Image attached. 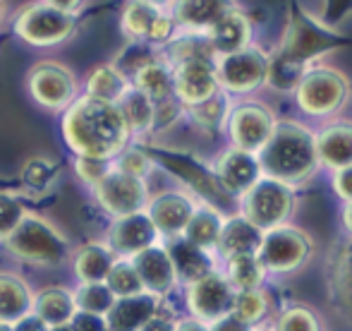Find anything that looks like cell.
Instances as JSON below:
<instances>
[{
  "mask_svg": "<svg viewBox=\"0 0 352 331\" xmlns=\"http://www.w3.org/2000/svg\"><path fill=\"white\" fill-rule=\"evenodd\" d=\"M348 43H352V39L345 36L343 32H336V29L321 24L309 10L295 8L287 14L285 32H283L276 53L285 61L309 70V67L319 65L321 58L348 46Z\"/></svg>",
  "mask_w": 352,
  "mask_h": 331,
  "instance_id": "3957f363",
  "label": "cell"
},
{
  "mask_svg": "<svg viewBox=\"0 0 352 331\" xmlns=\"http://www.w3.org/2000/svg\"><path fill=\"white\" fill-rule=\"evenodd\" d=\"M113 171V161H106V159H91V156H74V173H77V178L84 182V185H89L94 190V187L98 185V182L103 180V178L108 175V173Z\"/></svg>",
  "mask_w": 352,
  "mask_h": 331,
  "instance_id": "f6af8a7d",
  "label": "cell"
},
{
  "mask_svg": "<svg viewBox=\"0 0 352 331\" xmlns=\"http://www.w3.org/2000/svg\"><path fill=\"white\" fill-rule=\"evenodd\" d=\"M252 331H274V329H269V327H254Z\"/></svg>",
  "mask_w": 352,
  "mask_h": 331,
  "instance_id": "91938a15",
  "label": "cell"
},
{
  "mask_svg": "<svg viewBox=\"0 0 352 331\" xmlns=\"http://www.w3.org/2000/svg\"><path fill=\"white\" fill-rule=\"evenodd\" d=\"M252 29L254 27H252V19L247 17L245 10L232 5L230 12H228L206 36H209L216 58H223V56H232V53H240V51H245V48H250Z\"/></svg>",
  "mask_w": 352,
  "mask_h": 331,
  "instance_id": "7402d4cb",
  "label": "cell"
},
{
  "mask_svg": "<svg viewBox=\"0 0 352 331\" xmlns=\"http://www.w3.org/2000/svg\"><path fill=\"white\" fill-rule=\"evenodd\" d=\"M230 10L232 5L221 0H185L170 5L173 19L177 22L180 32L187 34H209Z\"/></svg>",
  "mask_w": 352,
  "mask_h": 331,
  "instance_id": "cb8c5ba5",
  "label": "cell"
},
{
  "mask_svg": "<svg viewBox=\"0 0 352 331\" xmlns=\"http://www.w3.org/2000/svg\"><path fill=\"white\" fill-rule=\"evenodd\" d=\"M271 53L261 46L252 43L250 48L232 56H223L216 61L218 84L230 96H250L256 89H261L269 77Z\"/></svg>",
  "mask_w": 352,
  "mask_h": 331,
  "instance_id": "30bf717a",
  "label": "cell"
},
{
  "mask_svg": "<svg viewBox=\"0 0 352 331\" xmlns=\"http://www.w3.org/2000/svg\"><path fill=\"white\" fill-rule=\"evenodd\" d=\"M182 116H187V108L177 101L175 96L166 98V101H158L156 103V120H153V132H166L170 130L173 125L182 120Z\"/></svg>",
  "mask_w": 352,
  "mask_h": 331,
  "instance_id": "7dc6e473",
  "label": "cell"
},
{
  "mask_svg": "<svg viewBox=\"0 0 352 331\" xmlns=\"http://www.w3.org/2000/svg\"><path fill=\"white\" fill-rule=\"evenodd\" d=\"M199 202L192 195L182 190H163L151 195V202L146 206L148 219L153 221L161 240H173V238H182L190 226L192 216H195Z\"/></svg>",
  "mask_w": 352,
  "mask_h": 331,
  "instance_id": "9a60e30c",
  "label": "cell"
},
{
  "mask_svg": "<svg viewBox=\"0 0 352 331\" xmlns=\"http://www.w3.org/2000/svg\"><path fill=\"white\" fill-rule=\"evenodd\" d=\"M166 248L173 259V269H175L177 284L185 286V288L192 284H197V281H201L204 276L213 274V271H218L216 255H211V252L187 243L185 238L166 240Z\"/></svg>",
  "mask_w": 352,
  "mask_h": 331,
  "instance_id": "ffe728a7",
  "label": "cell"
},
{
  "mask_svg": "<svg viewBox=\"0 0 352 331\" xmlns=\"http://www.w3.org/2000/svg\"><path fill=\"white\" fill-rule=\"evenodd\" d=\"M261 243H264V231H259L252 221H247L237 211V214L226 216V221H223L216 245V257H221L226 261L237 255H259Z\"/></svg>",
  "mask_w": 352,
  "mask_h": 331,
  "instance_id": "44dd1931",
  "label": "cell"
},
{
  "mask_svg": "<svg viewBox=\"0 0 352 331\" xmlns=\"http://www.w3.org/2000/svg\"><path fill=\"white\" fill-rule=\"evenodd\" d=\"M163 298L151 293H140L132 298H120L113 305L108 314V327L111 331H142L153 317L161 314Z\"/></svg>",
  "mask_w": 352,
  "mask_h": 331,
  "instance_id": "603a6c76",
  "label": "cell"
},
{
  "mask_svg": "<svg viewBox=\"0 0 352 331\" xmlns=\"http://www.w3.org/2000/svg\"><path fill=\"white\" fill-rule=\"evenodd\" d=\"M34 293L36 290H32V286L19 274H0V322L17 324L27 317L34 308Z\"/></svg>",
  "mask_w": 352,
  "mask_h": 331,
  "instance_id": "4316f807",
  "label": "cell"
},
{
  "mask_svg": "<svg viewBox=\"0 0 352 331\" xmlns=\"http://www.w3.org/2000/svg\"><path fill=\"white\" fill-rule=\"evenodd\" d=\"M321 24L340 32L345 22L352 17V0H331V3H321L319 10H309Z\"/></svg>",
  "mask_w": 352,
  "mask_h": 331,
  "instance_id": "bcb514c9",
  "label": "cell"
},
{
  "mask_svg": "<svg viewBox=\"0 0 352 331\" xmlns=\"http://www.w3.org/2000/svg\"><path fill=\"white\" fill-rule=\"evenodd\" d=\"M106 286L113 290V295H116L118 300L146 293L140 274H137L135 264H132V259H118L116 266H113V271H111V276H108Z\"/></svg>",
  "mask_w": 352,
  "mask_h": 331,
  "instance_id": "ab89813d",
  "label": "cell"
},
{
  "mask_svg": "<svg viewBox=\"0 0 352 331\" xmlns=\"http://www.w3.org/2000/svg\"><path fill=\"white\" fill-rule=\"evenodd\" d=\"M12 32L34 48H53L65 43L77 32V17L53 8L51 0L22 8L12 19Z\"/></svg>",
  "mask_w": 352,
  "mask_h": 331,
  "instance_id": "52a82bcc",
  "label": "cell"
},
{
  "mask_svg": "<svg viewBox=\"0 0 352 331\" xmlns=\"http://www.w3.org/2000/svg\"><path fill=\"white\" fill-rule=\"evenodd\" d=\"M27 214V204L17 195L0 190V243H5L17 231V226L22 224Z\"/></svg>",
  "mask_w": 352,
  "mask_h": 331,
  "instance_id": "ee69618b",
  "label": "cell"
},
{
  "mask_svg": "<svg viewBox=\"0 0 352 331\" xmlns=\"http://www.w3.org/2000/svg\"><path fill=\"white\" fill-rule=\"evenodd\" d=\"M51 331H72L70 327H60V329H51Z\"/></svg>",
  "mask_w": 352,
  "mask_h": 331,
  "instance_id": "94428289",
  "label": "cell"
},
{
  "mask_svg": "<svg viewBox=\"0 0 352 331\" xmlns=\"http://www.w3.org/2000/svg\"><path fill=\"white\" fill-rule=\"evenodd\" d=\"M132 87V82L118 70L113 63H103L96 65L87 75V84H84V94L98 101L118 103L127 94V89Z\"/></svg>",
  "mask_w": 352,
  "mask_h": 331,
  "instance_id": "f546056e",
  "label": "cell"
},
{
  "mask_svg": "<svg viewBox=\"0 0 352 331\" xmlns=\"http://www.w3.org/2000/svg\"><path fill=\"white\" fill-rule=\"evenodd\" d=\"M96 204L101 206L103 214L113 219H122V216L142 214L146 211L148 202H151V192H148L146 180L132 178L127 173L113 168L101 182L91 190Z\"/></svg>",
  "mask_w": 352,
  "mask_h": 331,
  "instance_id": "7c38bea8",
  "label": "cell"
},
{
  "mask_svg": "<svg viewBox=\"0 0 352 331\" xmlns=\"http://www.w3.org/2000/svg\"><path fill=\"white\" fill-rule=\"evenodd\" d=\"M166 12V8L158 3H148V0H132L122 8L120 27L130 41L137 43H148L153 27L161 19V14Z\"/></svg>",
  "mask_w": 352,
  "mask_h": 331,
  "instance_id": "83f0119b",
  "label": "cell"
},
{
  "mask_svg": "<svg viewBox=\"0 0 352 331\" xmlns=\"http://www.w3.org/2000/svg\"><path fill=\"white\" fill-rule=\"evenodd\" d=\"M161 243L153 221L148 219L146 211L122 219H113L106 231V245L116 252L120 259H135L140 252L153 248Z\"/></svg>",
  "mask_w": 352,
  "mask_h": 331,
  "instance_id": "2e32d148",
  "label": "cell"
},
{
  "mask_svg": "<svg viewBox=\"0 0 352 331\" xmlns=\"http://www.w3.org/2000/svg\"><path fill=\"white\" fill-rule=\"evenodd\" d=\"M209 327H211V331H252V327H247L245 322H240V319L232 317V314L218 319V322L209 324Z\"/></svg>",
  "mask_w": 352,
  "mask_h": 331,
  "instance_id": "816d5d0a",
  "label": "cell"
},
{
  "mask_svg": "<svg viewBox=\"0 0 352 331\" xmlns=\"http://www.w3.org/2000/svg\"><path fill=\"white\" fill-rule=\"evenodd\" d=\"M175 98L185 108H195L221 92L216 72V61H187L173 67Z\"/></svg>",
  "mask_w": 352,
  "mask_h": 331,
  "instance_id": "e0dca14e",
  "label": "cell"
},
{
  "mask_svg": "<svg viewBox=\"0 0 352 331\" xmlns=\"http://www.w3.org/2000/svg\"><path fill=\"white\" fill-rule=\"evenodd\" d=\"M223 274L228 276L237 293H245V290L264 288L269 271L264 269L259 255H237L223 261Z\"/></svg>",
  "mask_w": 352,
  "mask_h": 331,
  "instance_id": "4dcf8cb0",
  "label": "cell"
},
{
  "mask_svg": "<svg viewBox=\"0 0 352 331\" xmlns=\"http://www.w3.org/2000/svg\"><path fill=\"white\" fill-rule=\"evenodd\" d=\"M319 164L331 173L352 166V120L333 118L316 132Z\"/></svg>",
  "mask_w": 352,
  "mask_h": 331,
  "instance_id": "d6986e66",
  "label": "cell"
},
{
  "mask_svg": "<svg viewBox=\"0 0 352 331\" xmlns=\"http://www.w3.org/2000/svg\"><path fill=\"white\" fill-rule=\"evenodd\" d=\"M60 135L74 156L113 161L135 140L118 103L98 101L87 94L60 118Z\"/></svg>",
  "mask_w": 352,
  "mask_h": 331,
  "instance_id": "6da1fadb",
  "label": "cell"
},
{
  "mask_svg": "<svg viewBox=\"0 0 352 331\" xmlns=\"http://www.w3.org/2000/svg\"><path fill=\"white\" fill-rule=\"evenodd\" d=\"M27 89L34 103H38L46 111H63L77 101L79 82L77 75L60 61H38L27 75Z\"/></svg>",
  "mask_w": 352,
  "mask_h": 331,
  "instance_id": "9c48e42d",
  "label": "cell"
},
{
  "mask_svg": "<svg viewBox=\"0 0 352 331\" xmlns=\"http://www.w3.org/2000/svg\"><path fill=\"white\" fill-rule=\"evenodd\" d=\"M213 175H216L221 190L226 192L230 200H242L256 182L264 178L261 173L259 156L252 151L237 149V147H228L213 161Z\"/></svg>",
  "mask_w": 352,
  "mask_h": 331,
  "instance_id": "5bb4252c",
  "label": "cell"
},
{
  "mask_svg": "<svg viewBox=\"0 0 352 331\" xmlns=\"http://www.w3.org/2000/svg\"><path fill=\"white\" fill-rule=\"evenodd\" d=\"M5 17V3H0V19Z\"/></svg>",
  "mask_w": 352,
  "mask_h": 331,
  "instance_id": "680465c9",
  "label": "cell"
},
{
  "mask_svg": "<svg viewBox=\"0 0 352 331\" xmlns=\"http://www.w3.org/2000/svg\"><path fill=\"white\" fill-rule=\"evenodd\" d=\"M132 87L140 89L142 94H146L153 103L166 101V98L175 96V80H173V67L163 61V56L158 61H153L151 65H146L144 70L137 72L132 77Z\"/></svg>",
  "mask_w": 352,
  "mask_h": 331,
  "instance_id": "d6a6232c",
  "label": "cell"
},
{
  "mask_svg": "<svg viewBox=\"0 0 352 331\" xmlns=\"http://www.w3.org/2000/svg\"><path fill=\"white\" fill-rule=\"evenodd\" d=\"M161 58V51L148 43H137V41H130L116 58H113V65L132 82V77L137 75L140 70H144L146 65H151L153 61Z\"/></svg>",
  "mask_w": 352,
  "mask_h": 331,
  "instance_id": "f35d334b",
  "label": "cell"
},
{
  "mask_svg": "<svg viewBox=\"0 0 352 331\" xmlns=\"http://www.w3.org/2000/svg\"><path fill=\"white\" fill-rule=\"evenodd\" d=\"M256 156L266 178H274L290 187L307 182L321 168L316 132L302 120H292V118L278 120L271 140Z\"/></svg>",
  "mask_w": 352,
  "mask_h": 331,
  "instance_id": "7a4b0ae2",
  "label": "cell"
},
{
  "mask_svg": "<svg viewBox=\"0 0 352 331\" xmlns=\"http://www.w3.org/2000/svg\"><path fill=\"white\" fill-rule=\"evenodd\" d=\"M72 331H111L108 319L101 314H89V312H77L70 324Z\"/></svg>",
  "mask_w": 352,
  "mask_h": 331,
  "instance_id": "681fc988",
  "label": "cell"
},
{
  "mask_svg": "<svg viewBox=\"0 0 352 331\" xmlns=\"http://www.w3.org/2000/svg\"><path fill=\"white\" fill-rule=\"evenodd\" d=\"M331 187H333L338 200H343L345 204H350L352 202V166L333 171V175H331Z\"/></svg>",
  "mask_w": 352,
  "mask_h": 331,
  "instance_id": "c3c4849f",
  "label": "cell"
},
{
  "mask_svg": "<svg viewBox=\"0 0 352 331\" xmlns=\"http://www.w3.org/2000/svg\"><path fill=\"white\" fill-rule=\"evenodd\" d=\"M232 106H235V103L230 101V94H226L221 89V92L213 94L211 98H206L204 103H199V106H195V108H187V116L199 127H204V130L218 132V130H226Z\"/></svg>",
  "mask_w": 352,
  "mask_h": 331,
  "instance_id": "d590c367",
  "label": "cell"
},
{
  "mask_svg": "<svg viewBox=\"0 0 352 331\" xmlns=\"http://www.w3.org/2000/svg\"><path fill=\"white\" fill-rule=\"evenodd\" d=\"M113 168H118V171L127 173V175H132V178L146 180L153 168H156V159H153V154L146 147L130 145L122 154H118L116 159H113Z\"/></svg>",
  "mask_w": 352,
  "mask_h": 331,
  "instance_id": "b9f144b4",
  "label": "cell"
},
{
  "mask_svg": "<svg viewBox=\"0 0 352 331\" xmlns=\"http://www.w3.org/2000/svg\"><path fill=\"white\" fill-rule=\"evenodd\" d=\"M223 221H226V214H223L221 209L206 204V202H199V206H197L195 216H192L190 226H187L182 238H185L187 243L197 245V248L216 255V245H218V235H221V228H223Z\"/></svg>",
  "mask_w": 352,
  "mask_h": 331,
  "instance_id": "f1b7e54d",
  "label": "cell"
},
{
  "mask_svg": "<svg viewBox=\"0 0 352 331\" xmlns=\"http://www.w3.org/2000/svg\"><path fill=\"white\" fill-rule=\"evenodd\" d=\"M122 116H125L127 125H130L132 135L142 137V135H151L153 132V120H156V103L142 94L140 89L130 87L125 96L118 101Z\"/></svg>",
  "mask_w": 352,
  "mask_h": 331,
  "instance_id": "e575fe53",
  "label": "cell"
},
{
  "mask_svg": "<svg viewBox=\"0 0 352 331\" xmlns=\"http://www.w3.org/2000/svg\"><path fill=\"white\" fill-rule=\"evenodd\" d=\"M237 290L228 281V276L221 269L204 276L197 284L185 288V305L192 319H199L204 324H213L218 319L232 314Z\"/></svg>",
  "mask_w": 352,
  "mask_h": 331,
  "instance_id": "4fadbf2b",
  "label": "cell"
},
{
  "mask_svg": "<svg viewBox=\"0 0 352 331\" xmlns=\"http://www.w3.org/2000/svg\"><path fill=\"white\" fill-rule=\"evenodd\" d=\"M56 173H58L56 161L46 159V156H34V159L24 161L19 178H22L24 187H29V190H34V192H43L56 180Z\"/></svg>",
  "mask_w": 352,
  "mask_h": 331,
  "instance_id": "7bdbcfd3",
  "label": "cell"
},
{
  "mask_svg": "<svg viewBox=\"0 0 352 331\" xmlns=\"http://www.w3.org/2000/svg\"><path fill=\"white\" fill-rule=\"evenodd\" d=\"M5 250L14 261L36 269H60L70 264L72 245L56 226L41 214L29 211L12 235L5 240Z\"/></svg>",
  "mask_w": 352,
  "mask_h": 331,
  "instance_id": "277c9868",
  "label": "cell"
},
{
  "mask_svg": "<svg viewBox=\"0 0 352 331\" xmlns=\"http://www.w3.org/2000/svg\"><path fill=\"white\" fill-rule=\"evenodd\" d=\"M0 331H14V329H12V324H3V322H0Z\"/></svg>",
  "mask_w": 352,
  "mask_h": 331,
  "instance_id": "6f0895ef",
  "label": "cell"
},
{
  "mask_svg": "<svg viewBox=\"0 0 352 331\" xmlns=\"http://www.w3.org/2000/svg\"><path fill=\"white\" fill-rule=\"evenodd\" d=\"M331 295L338 310L352 322V240L331 261Z\"/></svg>",
  "mask_w": 352,
  "mask_h": 331,
  "instance_id": "836d02e7",
  "label": "cell"
},
{
  "mask_svg": "<svg viewBox=\"0 0 352 331\" xmlns=\"http://www.w3.org/2000/svg\"><path fill=\"white\" fill-rule=\"evenodd\" d=\"M340 221H343V228H345V233H348V238L352 240V202H350V204H343Z\"/></svg>",
  "mask_w": 352,
  "mask_h": 331,
  "instance_id": "9f6ffc18",
  "label": "cell"
},
{
  "mask_svg": "<svg viewBox=\"0 0 352 331\" xmlns=\"http://www.w3.org/2000/svg\"><path fill=\"white\" fill-rule=\"evenodd\" d=\"M175 331H211L209 324L199 322V319H192V317H182L177 319Z\"/></svg>",
  "mask_w": 352,
  "mask_h": 331,
  "instance_id": "11a10c76",
  "label": "cell"
},
{
  "mask_svg": "<svg viewBox=\"0 0 352 331\" xmlns=\"http://www.w3.org/2000/svg\"><path fill=\"white\" fill-rule=\"evenodd\" d=\"M12 329L14 331H51V327L34 312H29L27 317H22L17 324H12Z\"/></svg>",
  "mask_w": 352,
  "mask_h": 331,
  "instance_id": "f907efd6",
  "label": "cell"
},
{
  "mask_svg": "<svg viewBox=\"0 0 352 331\" xmlns=\"http://www.w3.org/2000/svg\"><path fill=\"white\" fill-rule=\"evenodd\" d=\"M118 259L120 257L108 248L106 240L103 243H87L72 252L70 269L79 284H106Z\"/></svg>",
  "mask_w": 352,
  "mask_h": 331,
  "instance_id": "d4e9b609",
  "label": "cell"
},
{
  "mask_svg": "<svg viewBox=\"0 0 352 331\" xmlns=\"http://www.w3.org/2000/svg\"><path fill=\"white\" fill-rule=\"evenodd\" d=\"M314 255V240L300 226L285 224L264 233V243L259 250V259L269 274L287 276L309 264Z\"/></svg>",
  "mask_w": 352,
  "mask_h": 331,
  "instance_id": "ba28073f",
  "label": "cell"
},
{
  "mask_svg": "<svg viewBox=\"0 0 352 331\" xmlns=\"http://www.w3.org/2000/svg\"><path fill=\"white\" fill-rule=\"evenodd\" d=\"M161 56L170 67H177L187 61H218L206 34H187V32L177 34V36L163 48Z\"/></svg>",
  "mask_w": 352,
  "mask_h": 331,
  "instance_id": "1f68e13d",
  "label": "cell"
},
{
  "mask_svg": "<svg viewBox=\"0 0 352 331\" xmlns=\"http://www.w3.org/2000/svg\"><path fill=\"white\" fill-rule=\"evenodd\" d=\"M271 312V298L266 295V290H245V293L235 295V305H232V317H237L240 322H245L247 327H261L266 317Z\"/></svg>",
  "mask_w": 352,
  "mask_h": 331,
  "instance_id": "8d00e7d4",
  "label": "cell"
},
{
  "mask_svg": "<svg viewBox=\"0 0 352 331\" xmlns=\"http://www.w3.org/2000/svg\"><path fill=\"white\" fill-rule=\"evenodd\" d=\"M295 187L264 175L240 200V214L259 231L269 233L290 221V216L295 214Z\"/></svg>",
  "mask_w": 352,
  "mask_h": 331,
  "instance_id": "8992f818",
  "label": "cell"
},
{
  "mask_svg": "<svg viewBox=\"0 0 352 331\" xmlns=\"http://www.w3.org/2000/svg\"><path fill=\"white\" fill-rule=\"evenodd\" d=\"M34 314L43 319L51 329L70 327L77 310V300H74V290L65 286H46V288L34 293Z\"/></svg>",
  "mask_w": 352,
  "mask_h": 331,
  "instance_id": "484cf974",
  "label": "cell"
},
{
  "mask_svg": "<svg viewBox=\"0 0 352 331\" xmlns=\"http://www.w3.org/2000/svg\"><path fill=\"white\" fill-rule=\"evenodd\" d=\"M74 300H77L79 312L101 314V317H108L113 305L118 303V298L106 284H79L74 288Z\"/></svg>",
  "mask_w": 352,
  "mask_h": 331,
  "instance_id": "74e56055",
  "label": "cell"
},
{
  "mask_svg": "<svg viewBox=\"0 0 352 331\" xmlns=\"http://www.w3.org/2000/svg\"><path fill=\"white\" fill-rule=\"evenodd\" d=\"M51 3H53V8H56V10L70 14V17H77V14L87 8L84 3H72V0H51Z\"/></svg>",
  "mask_w": 352,
  "mask_h": 331,
  "instance_id": "db71d44e",
  "label": "cell"
},
{
  "mask_svg": "<svg viewBox=\"0 0 352 331\" xmlns=\"http://www.w3.org/2000/svg\"><path fill=\"white\" fill-rule=\"evenodd\" d=\"M132 264H135L146 293L166 298L177 286V276H175V269H173V259H170V255H168L166 243H158V245H153V248L140 252V255L132 259Z\"/></svg>",
  "mask_w": 352,
  "mask_h": 331,
  "instance_id": "ac0fdd59",
  "label": "cell"
},
{
  "mask_svg": "<svg viewBox=\"0 0 352 331\" xmlns=\"http://www.w3.org/2000/svg\"><path fill=\"white\" fill-rule=\"evenodd\" d=\"M352 96V84L350 77L343 70L331 65L309 67L305 77H302L300 87L295 92V101L305 116L309 118H333L348 106Z\"/></svg>",
  "mask_w": 352,
  "mask_h": 331,
  "instance_id": "5b68a950",
  "label": "cell"
},
{
  "mask_svg": "<svg viewBox=\"0 0 352 331\" xmlns=\"http://www.w3.org/2000/svg\"><path fill=\"white\" fill-rule=\"evenodd\" d=\"M274 331H326V327L319 312H314L307 305H292L278 314Z\"/></svg>",
  "mask_w": 352,
  "mask_h": 331,
  "instance_id": "60d3db41",
  "label": "cell"
},
{
  "mask_svg": "<svg viewBox=\"0 0 352 331\" xmlns=\"http://www.w3.org/2000/svg\"><path fill=\"white\" fill-rule=\"evenodd\" d=\"M276 125H278V118L266 103L256 101V98H247V101L232 106L226 132L230 137V147L259 154L266 147V142L271 140Z\"/></svg>",
  "mask_w": 352,
  "mask_h": 331,
  "instance_id": "8fae6325",
  "label": "cell"
},
{
  "mask_svg": "<svg viewBox=\"0 0 352 331\" xmlns=\"http://www.w3.org/2000/svg\"><path fill=\"white\" fill-rule=\"evenodd\" d=\"M175 324H177V319L168 317V314H158V317H153L142 331H175Z\"/></svg>",
  "mask_w": 352,
  "mask_h": 331,
  "instance_id": "f5cc1de1",
  "label": "cell"
}]
</instances>
